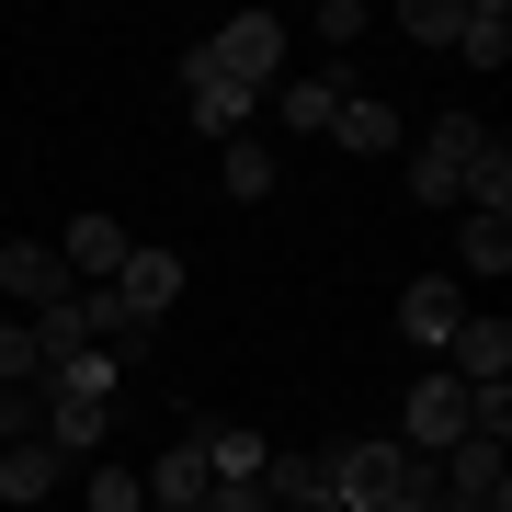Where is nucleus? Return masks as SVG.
<instances>
[{
  "label": "nucleus",
  "mask_w": 512,
  "mask_h": 512,
  "mask_svg": "<svg viewBox=\"0 0 512 512\" xmlns=\"http://www.w3.org/2000/svg\"><path fill=\"white\" fill-rule=\"evenodd\" d=\"M319 490L342 501V512H387V501L433 490V456H410L399 433H353V444H330V456H319Z\"/></svg>",
  "instance_id": "f257e3e1"
},
{
  "label": "nucleus",
  "mask_w": 512,
  "mask_h": 512,
  "mask_svg": "<svg viewBox=\"0 0 512 512\" xmlns=\"http://www.w3.org/2000/svg\"><path fill=\"white\" fill-rule=\"evenodd\" d=\"M205 69L239 80V92H274V80H285V23L274 12H228L217 46H205Z\"/></svg>",
  "instance_id": "f03ea898"
},
{
  "label": "nucleus",
  "mask_w": 512,
  "mask_h": 512,
  "mask_svg": "<svg viewBox=\"0 0 512 512\" xmlns=\"http://www.w3.org/2000/svg\"><path fill=\"white\" fill-rule=\"evenodd\" d=\"M490 137L478 114H433V137L410 148V205H433V217H456V183H467V148Z\"/></svg>",
  "instance_id": "7ed1b4c3"
},
{
  "label": "nucleus",
  "mask_w": 512,
  "mask_h": 512,
  "mask_svg": "<svg viewBox=\"0 0 512 512\" xmlns=\"http://www.w3.org/2000/svg\"><path fill=\"white\" fill-rule=\"evenodd\" d=\"M399 444L410 456H444V444H467V387L456 376H410V399H399Z\"/></svg>",
  "instance_id": "20e7f679"
},
{
  "label": "nucleus",
  "mask_w": 512,
  "mask_h": 512,
  "mask_svg": "<svg viewBox=\"0 0 512 512\" xmlns=\"http://www.w3.org/2000/svg\"><path fill=\"white\" fill-rule=\"evenodd\" d=\"M433 478H444V501H456V512H512V456H501V444H444V456H433Z\"/></svg>",
  "instance_id": "39448f33"
},
{
  "label": "nucleus",
  "mask_w": 512,
  "mask_h": 512,
  "mask_svg": "<svg viewBox=\"0 0 512 512\" xmlns=\"http://www.w3.org/2000/svg\"><path fill=\"white\" fill-rule=\"evenodd\" d=\"M137 330H160V308H183V251H126V274L103 285Z\"/></svg>",
  "instance_id": "423d86ee"
},
{
  "label": "nucleus",
  "mask_w": 512,
  "mask_h": 512,
  "mask_svg": "<svg viewBox=\"0 0 512 512\" xmlns=\"http://www.w3.org/2000/svg\"><path fill=\"white\" fill-rule=\"evenodd\" d=\"M456 319H467V285H456V274H410V285H399V342L444 353V342H456Z\"/></svg>",
  "instance_id": "0eeeda50"
},
{
  "label": "nucleus",
  "mask_w": 512,
  "mask_h": 512,
  "mask_svg": "<svg viewBox=\"0 0 512 512\" xmlns=\"http://www.w3.org/2000/svg\"><path fill=\"white\" fill-rule=\"evenodd\" d=\"M183 103H194V126L217 137V148H228V137H251V114H262V92H239V80L205 69V46L183 57Z\"/></svg>",
  "instance_id": "6e6552de"
},
{
  "label": "nucleus",
  "mask_w": 512,
  "mask_h": 512,
  "mask_svg": "<svg viewBox=\"0 0 512 512\" xmlns=\"http://www.w3.org/2000/svg\"><path fill=\"white\" fill-rule=\"evenodd\" d=\"M0 296H23V308L46 319V308H69L80 285H69V262H57V239H12V251H0Z\"/></svg>",
  "instance_id": "1a4fd4ad"
},
{
  "label": "nucleus",
  "mask_w": 512,
  "mask_h": 512,
  "mask_svg": "<svg viewBox=\"0 0 512 512\" xmlns=\"http://www.w3.org/2000/svg\"><path fill=\"white\" fill-rule=\"evenodd\" d=\"M444 376H456V387H512V330L501 319H456V342H444Z\"/></svg>",
  "instance_id": "9d476101"
},
{
  "label": "nucleus",
  "mask_w": 512,
  "mask_h": 512,
  "mask_svg": "<svg viewBox=\"0 0 512 512\" xmlns=\"http://www.w3.org/2000/svg\"><path fill=\"white\" fill-rule=\"evenodd\" d=\"M57 490H69V456H57L46 433L0 444V501H23V512H35V501H57Z\"/></svg>",
  "instance_id": "9b49d317"
},
{
  "label": "nucleus",
  "mask_w": 512,
  "mask_h": 512,
  "mask_svg": "<svg viewBox=\"0 0 512 512\" xmlns=\"http://www.w3.org/2000/svg\"><path fill=\"white\" fill-rule=\"evenodd\" d=\"M57 262H69V285H114V274H126V228H114V217H69Z\"/></svg>",
  "instance_id": "f8f14e48"
},
{
  "label": "nucleus",
  "mask_w": 512,
  "mask_h": 512,
  "mask_svg": "<svg viewBox=\"0 0 512 512\" xmlns=\"http://www.w3.org/2000/svg\"><path fill=\"white\" fill-rule=\"evenodd\" d=\"M342 92H353V80H308V69H296V80H274L262 103H274V126H296V137H330V114H342Z\"/></svg>",
  "instance_id": "ddd939ff"
},
{
  "label": "nucleus",
  "mask_w": 512,
  "mask_h": 512,
  "mask_svg": "<svg viewBox=\"0 0 512 512\" xmlns=\"http://www.w3.org/2000/svg\"><path fill=\"white\" fill-rule=\"evenodd\" d=\"M137 490H148V512H205V490H217V478H205V456H194V433H183V444H171L160 467L137 478Z\"/></svg>",
  "instance_id": "4468645a"
},
{
  "label": "nucleus",
  "mask_w": 512,
  "mask_h": 512,
  "mask_svg": "<svg viewBox=\"0 0 512 512\" xmlns=\"http://www.w3.org/2000/svg\"><path fill=\"white\" fill-rule=\"evenodd\" d=\"M330 137H342L353 160H387V148H399V103H376V92H342V114H330Z\"/></svg>",
  "instance_id": "2eb2a0df"
},
{
  "label": "nucleus",
  "mask_w": 512,
  "mask_h": 512,
  "mask_svg": "<svg viewBox=\"0 0 512 512\" xmlns=\"http://www.w3.org/2000/svg\"><path fill=\"white\" fill-rule=\"evenodd\" d=\"M103 433H114V399H46V444H57V456H69V467L92 456Z\"/></svg>",
  "instance_id": "dca6fc26"
},
{
  "label": "nucleus",
  "mask_w": 512,
  "mask_h": 512,
  "mask_svg": "<svg viewBox=\"0 0 512 512\" xmlns=\"http://www.w3.org/2000/svg\"><path fill=\"white\" fill-rule=\"evenodd\" d=\"M194 456H205V478H262V456H274V444H262L251 421H217V433H194Z\"/></svg>",
  "instance_id": "f3484780"
},
{
  "label": "nucleus",
  "mask_w": 512,
  "mask_h": 512,
  "mask_svg": "<svg viewBox=\"0 0 512 512\" xmlns=\"http://www.w3.org/2000/svg\"><path fill=\"white\" fill-rule=\"evenodd\" d=\"M217 183H228L239 205H262V194H274V148H262V137H228V148H217Z\"/></svg>",
  "instance_id": "a211bd4d"
},
{
  "label": "nucleus",
  "mask_w": 512,
  "mask_h": 512,
  "mask_svg": "<svg viewBox=\"0 0 512 512\" xmlns=\"http://www.w3.org/2000/svg\"><path fill=\"white\" fill-rule=\"evenodd\" d=\"M114 387H126L114 353H69V365H46V399H114Z\"/></svg>",
  "instance_id": "6ab92c4d"
},
{
  "label": "nucleus",
  "mask_w": 512,
  "mask_h": 512,
  "mask_svg": "<svg viewBox=\"0 0 512 512\" xmlns=\"http://www.w3.org/2000/svg\"><path fill=\"white\" fill-rule=\"evenodd\" d=\"M512 262V217H456V274H501Z\"/></svg>",
  "instance_id": "aec40b11"
},
{
  "label": "nucleus",
  "mask_w": 512,
  "mask_h": 512,
  "mask_svg": "<svg viewBox=\"0 0 512 512\" xmlns=\"http://www.w3.org/2000/svg\"><path fill=\"white\" fill-rule=\"evenodd\" d=\"M456 46L478 57V69H501V57H512V12H501V0H467V23H456Z\"/></svg>",
  "instance_id": "412c9836"
},
{
  "label": "nucleus",
  "mask_w": 512,
  "mask_h": 512,
  "mask_svg": "<svg viewBox=\"0 0 512 512\" xmlns=\"http://www.w3.org/2000/svg\"><path fill=\"white\" fill-rule=\"evenodd\" d=\"M456 23H467V0H410L399 35H410V46H456Z\"/></svg>",
  "instance_id": "4be33fe9"
},
{
  "label": "nucleus",
  "mask_w": 512,
  "mask_h": 512,
  "mask_svg": "<svg viewBox=\"0 0 512 512\" xmlns=\"http://www.w3.org/2000/svg\"><path fill=\"white\" fill-rule=\"evenodd\" d=\"M80 501H92V512H148V490H137L126 467H92V478H80Z\"/></svg>",
  "instance_id": "5701e85b"
},
{
  "label": "nucleus",
  "mask_w": 512,
  "mask_h": 512,
  "mask_svg": "<svg viewBox=\"0 0 512 512\" xmlns=\"http://www.w3.org/2000/svg\"><path fill=\"white\" fill-rule=\"evenodd\" d=\"M23 433H46V387H0V444H23Z\"/></svg>",
  "instance_id": "b1692460"
},
{
  "label": "nucleus",
  "mask_w": 512,
  "mask_h": 512,
  "mask_svg": "<svg viewBox=\"0 0 512 512\" xmlns=\"http://www.w3.org/2000/svg\"><path fill=\"white\" fill-rule=\"evenodd\" d=\"M205 512H274V501H262V478H217V490H205Z\"/></svg>",
  "instance_id": "393cba45"
}]
</instances>
